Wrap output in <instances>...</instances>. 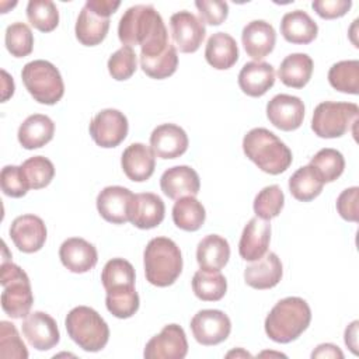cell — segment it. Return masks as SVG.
<instances>
[{"label":"cell","mask_w":359,"mask_h":359,"mask_svg":"<svg viewBox=\"0 0 359 359\" xmlns=\"http://www.w3.org/2000/svg\"><path fill=\"white\" fill-rule=\"evenodd\" d=\"M109 29V18L95 14L88 7H83L74 27L76 38L86 46H95L101 43Z\"/></svg>","instance_id":"obj_31"},{"label":"cell","mask_w":359,"mask_h":359,"mask_svg":"<svg viewBox=\"0 0 359 359\" xmlns=\"http://www.w3.org/2000/svg\"><path fill=\"white\" fill-rule=\"evenodd\" d=\"M356 335H358V321H353L345 330V344H346V346L355 355L358 353V351H356V348H358V338H356Z\"/></svg>","instance_id":"obj_52"},{"label":"cell","mask_w":359,"mask_h":359,"mask_svg":"<svg viewBox=\"0 0 359 359\" xmlns=\"http://www.w3.org/2000/svg\"><path fill=\"white\" fill-rule=\"evenodd\" d=\"M1 76H3V97H1V100L4 102L14 93V81H13V77H10L6 70H1Z\"/></svg>","instance_id":"obj_53"},{"label":"cell","mask_w":359,"mask_h":359,"mask_svg":"<svg viewBox=\"0 0 359 359\" xmlns=\"http://www.w3.org/2000/svg\"><path fill=\"white\" fill-rule=\"evenodd\" d=\"M10 237L20 251L32 254L43 247L46 241V226L39 216L21 215L13 220Z\"/></svg>","instance_id":"obj_13"},{"label":"cell","mask_w":359,"mask_h":359,"mask_svg":"<svg viewBox=\"0 0 359 359\" xmlns=\"http://www.w3.org/2000/svg\"><path fill=\"white\" fill-rule=\"evenodd\" d=\"M126 116L114 108L100 111L90 122V135L100 147L111 149L121 144L128 135Z\"/></svg>","instance_id":"obj_9"},{"label":"cell","mask_w":359,"mask_h":359,"mask_svg":"<svg viewBox=\"0 0 359 359\" xmlns=\"http://www.w3.org/2000/svg\"><path fill=\"white\" fill-rule=\"evenodd\" d=\"M227 358H231V356H236V358H238V356H244V358H251V355L248 353V352H245L244 349H241V348H238L237 351H231V352H229L227 355H226Z\"/></svg>","instance_id":"obj_54"},{"label":"cell","mask_w":359,"mask_h":359,"mask_svg":"<svg viewBox=\"0 0 359 359\" xmlns=\"http://www.w3.org/2000/svg\"><path fill=\"white\" fill-rule=\"evenodd\" d=\"M139 294L135 286H125L107 290L105 306L116 318H129L139 310Z\"/></svg>","instance_id":"obj_36"},{"label":"cell","mask_w":359,"mask_h":359,"mask_svg":"<svg viewBox=\"0 0 359 359\" xmlns=\"http://www.w3.org/2000/svg\"><path fill=\"white\" fill-rule=\"evenodd\" d=\"M241 42L247 55L261 62V59L269 55L275 48V28L264 20H254L243 28Z\"/></svg>","instance_id":"obj_22"},{"label":"cell","mask_w":359,"mask_h":359,"mask_svg":"<svg viewBox=\"0 0 359 359\" xmlns=\"http://www.w3.org/2000/svg\"><path fill=\"white\" fill-rule=\"evenodd\" d=\"M358 201H359L358 187H351L344 189L337 198V203H335L339 216L348 222H358L359 219Z\"/></svg>","instance_id":"obj_48"},{"label":"cell","mask_w":359,"mask_h":359,"mask_svg":"<svg viewBox=\"0 0 359 359\" xmlns=\"http://www.w3.org/2000/svg\"><path fill=\"white\" fill-rule=\"evenodd\" d=\"M118 38L125 46L139 45L143 56H157L170 45L164 21L150 4H136L123 13L118 25Z\"/></svg>","instance_id":"obj_1"},{"label":"cell","mask_w":359,"mask_h":359,"mask_svg":"<svg viewBox=\"0 0 359 359\" xmlns=\"http://www.w3.org/2000/svg\"><path fill=\"white\" fill-rule=\"evenodd\" d=\"M0 358L27 359L28 351L14 324L0 321Z\"/></svg>","instance_id":"obj_44"},{"label":"cell","mask_w":359,"mask_h":359,"mask_svg":"<svg viewBox=\"0 0 359 359\" xmlns=\"http://www.w3.org/2000/svg\"><path fill=\"white\" fill-rule=\"evenodd\" d=\"M0 184L4 195L11 198H21L29 189V185L21 170V165L3 167L0 172Z\"/></svg>","instance_id":"obj_46"},{"label":"cell","mask_w":359,"mask_h":359,"mask_svg":"<svg viewBox=\"0 0 359 359\" xmlns=\"http://www.w3.org/2000/svg\"><path fill=\"white\" fill-rule=\"evenodd\" d=\"M29 189H41L50 184L55 177L53 163L43 156H34L21 164Z\"/></svg>","instance_id":"obj_41"},{"label":"cell","mask_w":359,"mask_h":359,"mask_svg":"<svg viewBox=\"0 0 359 359\" xmlns=\"http://www.w3.org/2000/svg\"><path fill=\"white\" fill-rule=\"evenodd\" d=\"M160 188L170 199L196 196L201 189V181L198 172L189 165H175L163 172Z\"/></svg>","instance_id":"obj_20"},{"label":"cell","mask_w":359,"mask_h":359,"mask_svg":"<svg viewBox=\"0 0 359 359\" xmlns=\"http://www.w3.org/2000/svg\"><path fill=\"white\" fill-rule=\"evenodd\" d=\"M229 241L219 234L205 236L196 247V261L203 271H220L229 262Z\"/></svg>","instance_id":"obj_29"},{"label":"cell","mask_w":359,"mask_h":359,"mask_svg":"<svg viewBox=\"0 0 359 359\" xmlns=\"http://www.w3.org/2000/svg\"><path fill=\"white\" fill-rule=\"evenodd\" d=\"M59 258L70 272L84 273L97 265L98 254L95 247L87 240L81 237H70L62 243Z\"/></svg>","instance_id":"obj_19"},{"label":"cell","mask_w":359,"mask_h":359,"mask_svg":"<svg viewBox=\"0 0 359 359\" xmlns=\"http://www.w3.org/2000/svg\"><path fill=\"white\" fill-rule=\"evenodd\" d=\"M4 42L7 50L15 57H25L32 52L34 35L31 28L21 21L13 22L6 28Z\"/></svg>","instance_id":"obj_43"},{"label":"cell","mask_w":359,"mask_h":359,"mask_svg":"<svg viewBox=\"0 0 359 359\" xmlns=\"http://www.w3.org/2000/svg\"><path fill=\"white\" fill-rule=\"evenodd\" d=\"M86 7L93 10L95 14L109 18L111 14H114L118 7L121 6V1H112V0H87Z\"/></svg>","instance_id":"obj_50"},{"label":"cell","mask_w":359,"mask_h":359,"mask_svg":"<svg viewBox=\"0 0 359 359\" xmlns=\"http://www.w3.org/2000/svg\"><path fill=\"white\" fill-rule=\"evenodd\" d=\"M328 81L337 91L356 95L359 93V62L341 60L328 70Z\"/></svg>","instance_id":"obj_35"},{"label":"cell","mask_w":359,"mask_h":359,"mask_svg":"<svg viewBox=\"0 0 359 359\" xmlns=\"http://www.w3.org/2000/svg\"><path fill=\"white\" fill-rule=\"evenodd\" d=\"M313 59L307 53L287 55L278 69L280 81L292 88H303L313 74Z\"/></svg>","instance_id":"obj_30"},{"label":"cell","mask_w":359,"mask_h":359,"mask_svg":"<svg viewBox=\"0 0 359 359\" xmlns=\"http://www.w3.org/2000/svg\"><path fill=\"white\" fill-rule=\"evenodd\" d=\"M285 205V195L279 185H268L262 188L254 199V212L257 217L271 220L276 217Z\"/></svg>","instance_id":"obj_42"},{"label":"cell","mask_w":359,"mask_h":359,"mask_svg":"<svg viewBox=\"0 0 359 359\" xmlns=\"http://www.w3.org/2000/svg\"><path fill=\"white\" fill-rule=\"evenodd\" d=\"M351 0H316L311 3L313 10L325 20L339 18L348 13L351 8Z\"/></svg>","instance_id":"obj_49"},{"label":"cell","mask_w":359,"mask_h":359,"mask_svg":"<svg viewBox=\"0 0 359 359\" xmlns=\"http://www.w3.org/2000/svg\"><path fill=\"white\" fill-rule=\"evenodd\" d=\"M29 24L41 32H50L59 24V11L50 0H29L27 6Z\"/></svg>","instance_id":"obj_40"},{"label":"cell","mask_w":359,"mask_h":359,"mask_svg":"<svg viewBox=\"0 0 359 359\" xmlns=\"http://www.w3.org/2000/svg\"><path fill=\"white\" fill-rule=\"evenodd\" d=\"M165 206L163 199L153 192H142L133 196L129 222L142 230L157 227L164 220Z\"/></svg>","instance_id":"obj_21"},{"label":"cell","mask_w":359,"mask_h":359,"mask_svg":"<svg viewBox=\"0 0 359 359\" xmlns=\"http://www.w3.org/2000/svg\"><path fill=\"white\" fill-rule=\"evenodd\" d=\"M21 79L31 97L39 104L53 105L65 94L60 72L48 60L36 59L28 62L21 70Z\"/></svg>","instance_id":"obj_7"},{"label":"cell","mask_w":359,"mask_h":359,"mask_svg":"<svg viewBox=\"0 0 359 359\" xmlns=\"http://www.w3.org/2000/svg\"><path fill=\"white\" fill-rule=\"evenodd\" d=\"M191 331L201 345L212 346L227 339L231 331V321L222 310L206 309L192 317Z\"/></svg>","instance_id":"obj_10"},{"label":"cell","mask_w":359,"mask_h":359,"mask_svg":"<svg viewBox=\"0 0 359 359\" xmlns=\"http://www.w3.org/2000/svg\"><path fill=\"white\" fill-rule=\"evenodd\" d=\"M170 27L175 48L182 53L196 52L206 35L203 21L187 10L172 14L170 18Z\"/></svg>","instance_id":"obj_12"},{"label":"cell","mask_w":359,"mask_h":359,"mask_svg":"<svg viewBox=\"0 0 359 359\" xmlns=\"http://www.w3.org/2000/svg\"><path fill=\"white\" fill-rule=\"evenodd\" d=\"M310 165L317 171L320 178L325 182H332L341 177L345 168V158L341 151L335 149H321L310 160Z\"/></svg>","instance_id":"obj_39"},{"label":"cell","mask_w":359,"mask_h":359,"mask_svg":"<svg viewBox=\"0 0 359 359\" xmlns=\"http://www.w3.org/2000/svg\"><path fill=\"white\" fill-rule=\"evenodd\" d=\"M283 275L279 257L275 252H266L262 258L250 264L244 271V280L248 286L264 290L276 286Z\"/></svg>","instance_id":"obj_24"},{"label":"cell","mask_w":359,"mask_h":359,"mask_svg":"<svg viewBox=\"0 0 359 359\" xmlns=\"http://www.w3.org/2000/svg\"><path fill=\"white\" fill-rule=\"evenodd\" d=\"M205 59L213 69H230L238 60V46L236 39L226 32H215L206 42Z\"/></svg>","instance_id":"obj_28"},{"label":"cell","mask_w":359,"mask_h":359,"mask_svg":"<svg viewBox=\"0 0 359 359\" xmlns=\"http://www.w3.org/2000/svg\"><path fill=\"white\" fill-rule=\"evenodd\" d=\"M192 290L203 302H217L227 290V280L220 271L199 269L192 278Z\"/></svg>","instance_id":"obj_34"},{"label":"cell","mask_w":359,"mask_h":359,"mask_svg":"<svg viewBox=\"0 0 359 359\" xmlns=\"http://www.w3.org/2000/svg\"><path fill=\"white\" fill-rule=\"evenodd\" d=\"M187 353V335L178 324L165 325L157 335L149 339L143 351L146 359H182Z\"/></svg>","instance_id":"obj_11"},{"label":"cell","mask_w":359,"mask_h":359,"mask_svg":"<svg viewBox=\"0 0 359 359\" xmlns=\"http://www.w3.org/2000/svg\"><path fill=\"white\" fill-rule=\"evenodd\" d=\"M271 241V224L268 220L252 217L245 224L240 243H238V254L244 261H257L262 258Z\"/></svg>","instance_id":"obj_18"},{"label":"cell","mask_w":359,"mask_h":359,"mask_svg":"<svg viewBox=\"0 0 359 359\" xmlns=\"http://www.w3.org/2000/svg\"><path fill=\"white\" fill-rule=\"evenodd\" d=\"M264 355H275V356H285L283 353H273V352H262V353H259V356H264Z\"/></svg>","instance_id":"obj_55"},{"label":"cell","mask_w":359,"mask_h":359,"mask_svg":"<svg viewBox=\"0 0 359 359\" xmlns=\"http://www.w3.org/2000/svg\"><path fill=\"white\" fill-rule=\"evenodd\" d=\"M108 72L112 76V79L118 81H123L130 79L137 66V59L133 48L130 46H122L116 52H114L108 59Z\"/></svg>","instance_id":"obj_45"},{"label":"cell","mask_w":359,"mask_h":359,"mask_svg":"<svg viewBox=\"0 0 359 359\" xmlns=\"http://www.w3.org/2000/svg\"><path fill=\"white\" fill-rule=\"evenodd\" d=\"M275 84L273 66L266 62H248L238 73V86L250 97L264 95Z\"/></svg>","instance_id":"obj_25"},{"label":"cell","mask_w":359,"mask_h":359,"mask_svg":"<svg viewBox=\"0 0 359 359\" xmlns=\"http://www.w3.org/2000/svg\"><path fill=\"white\" fill-rule=\"evenodd\" d=\"M243 151L261 171L271 175L286 171L293 160L290 149L265 128L247 132L243 139Z\"/></svg>","instance_id":"obj_3"},{"label":"cell","mask_w":359,"mask_h":359,"mask_svg":"<svg viewBox=\"0 0 359 359\" xmlns=\"http://www.w3.org/2000/svg\"><path fill=\"white\" fill-rule=\"evenodd\" d=\"M188 136L185 130L175 123H161L150 135V147L153 153L164 160L177 158L188 149Z\"/></svg>","instance_id":"obj_17"},{"label":"cell","mask_w":359,"mask_h":359,"mask_svg":"<svg viewBox=\"0 0 359 359\" xmlns=\"http://www.w3.org/2000/svg\"><path fill=\"white\" fill-rule=\"evenodd\" d=\"M324 187V181L309 164L297 168L289 178V191L292 196L302 202H310L317 198Z\"/></svg>","instance_id":"obj_32"},{"label":"cell","mask_w":359,"mask_h":359,"mask_svg":"<svg viewBox=\"0 0 359 359\" xmlns=\"http://www.w3.org/2000/svg\"><path fill=\"white\" fill-rule=\"evenodd\" d=\"M142 70L151 79H167L172 76L178 67V55L174 45H168L165 50L157 56H139Z\"/></svg>","instance_id":"obj_37"},{"label":"cell","mask_w":359,"mask_h":359,"mask_svg":"<svg viewBox=\"0 0 359 359\" xmlns=\"http://www.w3.org/2000/svg\"><path fill=\"white\" fill-rule=\"evenodd\" d=\"M311 321V310L307 302L297 296L279 300L265 318L266 335L278 344H289L297 339Z\"/></svg>","instance_id":"obj_2"},{"label":"cell","mask_w":359,"mask_h":359,"mask_svg":"<svg viewBox=\"0 0 359 359\" xmlns=\"http://www.w3.org/2000/svg\"><path fill=\"white\" fill-rule=\"evenodd\" d=\"M133 196L135 194L125 187H105L97 196L98 213L109 223L123 224L129 222V210Z\"/></svg>","instance_id":"obj_16"},{"label":"cell","mask_w":359,"mask_h":359,"mask_svg":"<svg viewBox=\"0 0 359 359\" xmlns=\"http://www.w3.org/2000/svg\"><path fill=\"white\" fill-rule=\"evenodd\" d=\"M55 123L48 115H29L18 128L17 137L20 144L27 150H34L45 146L53 139Z\"/></svg>","instance_id":"obj_26"},{"label":"cell","mask_w":359,"mask_h":359,"mask_svg":"<svg viewBox=\"0 0 359 359\" xmlns=\"http://www.w3.org/2000/svg\"><path fill=\"white\" fill-rule=\"evenodd\" d=\"M311 358H338V359H342L344 358V353L342 351L334 345V344H321L318 345L313 353H311Z\"/></svg>","instance_id":"obj_51"},{"label":"cell","mask_w":359,"mask_h":359,"mask_svg":"<svg viewBox=\"0 0 359 359\" xmlns=\"http://www.w3.org/2000/svg\"><path fill=\"white\" fill-rule=\"evenodd\" d=\"M135 268L133 265L123 258L109 259L101 272V282L105 290L135 286Z\"/></svg>","instance_id":"obj_38"},{"label":"cell","mask_w":359,"mask_h":359,"mask_svg":"<svg viewBox=\"0 0 359 359\" xmlns=\"http://www.w3.org/2000/svg\"><path fill=\"white\" fill-rule=\"evenodd\" d=\"M280 34L290 43L306 45L316 39L318 27L306 11L294 10L282 17Z\"/></svg>","instance_id":"obj_27"},{"label":"cell","mask_w":359,"mask_h":359,"mask_svg":"<svg viewBox=\"0 0 359 359\" xmlns=\"http://www.w3.org/2000/svg\"><path fill=\"white\" fill-rule=\"evenodd\" d=\"M269 122L285 132L300 128L304 119V104L296 95L278 94L266 104Z\"/></svg>","instance_id":"obj_14"},{"label":"cell","mask_w":359,"mask_h":359,"mask_svg":"<svg viewBox=\"0 0 359 359\" xmlns=\"http://www.w3.org/2000/svg\"><path fill=\"white\" fill-rule=\"evenodd\" d=\"M144 275L157 287L172 285L182 272L180 247L168 237L151 238L143 252Z\"/></svg>","instance_id":"obj_4"},{"label":"cell","mask_w":359,"mask_h":359,"mask_svg":"<svg viewBox=\"0 0 359 359\" xmlns=\"http://www.w3.org/2000/svg\"><path fill=\"white\" fill-rule=\"evenodd\" d=\"M195 6L201 20L209 25H220L229 15V4L220 0H198Z\"/></svg>","instance_id":"obj_47"},{"label":"cell","mask_w":359,"mask_h":359,"mask_svg":"<svg viewBox=\"0 0 359 359\" xmlns=\"http://www.w3.org/2000/svg\"><path fill=\"white\" fill-rule=\"evenodd\" d=\"M206 219L203 205L195 196H182L172 206L174 224L185 231H196Z\"/></svg>","instance_id":"obj_33"},{"label":"cell","mask_w":359,"mask_h":359,"mask_svg":"<svg viewBox=\"0 0 359 359\" xmlns=\"http://www.w3.org/2000/svg\"><path fill=\"white\" fill-rule=\"evenodd\" d=\"M69 337L84 351L98 352L109 339V328L105 320L91 307L77 306L65 320Z\"/></svg>","instance_id":"obj_5"},{"label":"cell","mask_w":359,"mask_h":359,"mask_svg":"<svg viewBox=\"0 0 359 359\" xmlns=\"http://www.w3.org/2000/svg\"><path fill=\"white\" fill-rule=\"evenodd\" d=\"M0 283L3 286V311L11 318L27 317L34 303V294L25 271L13 262H1Z\"/></svg>","instance_id":"obj_6"},{"label":"cell","mask_w":359,"mask_h":359,"mask_svg":"<svg viewBox=\"0 0 359 359\" xmlns=\"http://www.w3.org/2000/svg\"><path fill=\"white\" fill-rule=\"evenodd\" d=\"M359 107L353 102H320L311 119V129L318 137H341L356 125Z\"/></svg>","instance_id":"obj_8"},{"label":"cell","mask_w":359,"mask_h":359,"mask_svg":"<svg viewBox=\"0 0 359 359\" xmlns=\"http://www.w3.org/2000/svg\"><path fill=\"white\" fill-rule=\"evenodd\" d=\"M121 165L125 175L135 181L143 182L149 180L156 168V154L151 147L143 143L129 144L121 157Z\"/></svg>","instance_id":"obj_23"},{"label":"cell","mask_w":359,"mask_h":359,"mask_svg":"<svg viewBox=\"0 0 359 359\" xmlns=\"http://www.w3.org/2000/svg\"><path fill=\"white\" fill-rule=\"evenodd\" d=\"M22 334L28 344L38 351H49L60 339L56 321L43 311H34L24 317Z\"/></svg>","instance_id":"obj_15"}]
</instances>
